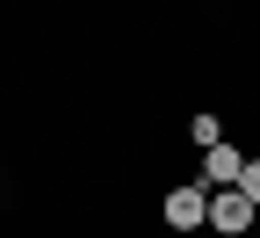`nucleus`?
I'll return each instance as SVG.
<instances>
[{"label":"nucleus","mask_w":260,"mask_h":238,"mask_svg":"<svg viewBox=\"0 0 260 238\" xmlns=\"http://www.w3.org/2000/svg\"><path fill=\"white\" fill-rule=\"evenodd\" d=\"M253 217H260V202H253V195H239V188H210V231L239 238Z\"/></svg>","instance_id":"obj_1"},{"label":"nucleus","mask_w":260,"mask_h":238,"mask_svg":"<svg viewBox=\"0 0 260 238\" xmlns=\"http://www.w3.org/2000/svg\"><path fill=\"white\" fill-rule=\"evenodd\" d=\"M239 174H246V159L232 145H210L203 152V188H239Z\"/></svg>","instance_id":"obj_3"},{"label":"nucleus","mask_w":260,"mask_h":238,"mask_svg":"<svg viewBox=\"0 0 260 238\" xmlns=\"http://www.w3.org/2000/svg\"><path fill=\"white\" fill-rule=\"evenodd\" d=\"M239 195H253V202H260V159H246V174H239Z\"/></svg>","instance_id":"obj_5"},{"label":"nucleus","mask_w":260,"mask_h":238,"mask_svg":"<svg viewBox=\"0 0 260 238\" xmlns=\"http://www.w3.org/2000/svg\"><path fill=\"white\" fill-rule=\"evenodd\" d=\"M167 224H174V231L210 224V188H174V195H167Z\"/></svg>","instance_id":"obj_2"},{"label":"nucleus","mask_w":260,"mask_h":238,"mask_svg":"<svg viewBox=\"0 0 260 238\" xmlns=\"http://www.w3.org/2000/svg\"><path fill=\"white\" fill-rule=\"evenodd\" d=\"M188 138L210 152V145H224V130H217V116H195V123H188Z\"/></svg>","instance_id":"obj_4"}]
</instances>
